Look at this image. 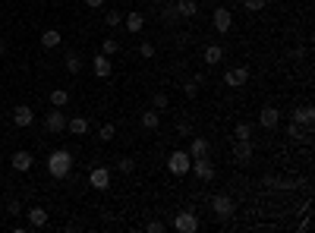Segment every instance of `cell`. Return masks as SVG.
<instances>
[{"label":"cell","instance_id":"32","mask_svg":"<svg viewBox=\"0 0 315 233\" xmlns=\"http://www.w3.org/2000/svg\"><path fill=\"white\" fill-rule=\"evenodd\" d=\"M101 50H104V57H110V54H117V50H120V41H117V38H104Z\"/></svg>","mask_w":315,"mask_h":233},{"label":"cell","instance_id":"38","mask_svg":"<svg viewBox=\"0 0 315 233\" xmlns=\"http://www.w3.org/2000/svg\"><path fill=\"white\" fill-rule=\"evenodd\" d=\"M145 230H148V233H164L167 227H164L161 221H148V224H145Z\"/></svg>","mask_w":315,"mask_h":233},{"label":"cell","instance_id":"14","mask_svg":"<svg viewBox=\"0 0 315 233\" xmlns=\"http://www.w3.org/2000/svg\"><path fill=\"white\" fill-rule=\"evenodd\" d=\"M293 123H300V126H312L315 123V107L312 104H303L293 111Z\"/></svg>","mask_w":315,"mask_h":233},{"label":"cell","instance_id":"33","mask_svg":"<svg viewBox=\"0 0 315 233\" xmlns=\"http://www.w3.org/2000/svg\"><path fill=\"white\" fill-rule=\"evenodd\" d=\"M233 136H236V139H252V126H249V123H236Z\"/></svg>","mask_w":315,"mask_h":233},{"label":"cell","instance_id":"18","mask_svg":"<svg viewBox=\"0 0 315 233\" xmlns=\"http://www.w3.org/2000/svg\"><path fill=\"white\" fill-rule=\"evenodd\" d=\"M66 130L72 136H88V120L85 117H66Z\"/></svg>","mask_w":315,"mask_h":233},{"label":"cell","instance_id":"42","mask_svg":"<svg viewBox=\"0 0 315 233\" xmlns=\"http://www.w3.org/2000/svg\"><path fill=\"white\" fill-rule=\"evenodd\" d=\"M0 57H4V44H0Z\"/></svg>","mask_w":315,"mask_h":233},{"label":"cell","instance_id":"5","mask_svg":"<svg viewBox=\"0 0 315 233\" xmlns=\"http://www.w3.org/2000/svg\"><path fill=\"white\" fill-rule=\"evenodd\" d=\"M174 230H180V233H196V230H199L196 211H180L177 218H174Z\"/></svg>","mask_w":315,"mask_h":233},{"label":"cell","instance_id":"23","mask_svg":"<svg viewBox=\"0 0 315 233\" xmlns=\"http://www.w3.org/2000/svg\"><path fill=\"white\" fill-rule=\"evenodd\" d=\"M268 189H296V180H281V176H265Z\"/></svg>","mask_w":315,"mask_h":233},{"label":"cell","instance_id":"25","mask_svg":"<svg viewBox=\"0 0 315 233\" xmlns=\"http://www.w3.org/2000/svg\"><path fill=\"white\" fill-rule=\"evenodd\" d=\"M79 69H82V57H79L76 50H69V54H66V73H69V76H76Z\"/></svg>","mask_w":315,"mask_h":233},{"label":"cell","instance_id":"31","mask_svg":"<svg viewBox=\"0 0 315 233\" xmlns=\"http://www.w3.org/2000/svg\"><path fill=\"white\" fill-rule=\"evenodd\" d=\"M265 4H268V0H243V10L246 13H262Z\"/></svg>","mask_w":315,"mask_h":233},{"label":"cell","instance_id":"21","mask_svg":"<svg viewBox=\"0 0 315 233\" xmlns=\"http://www.w3.org/2000/svg\"><path fill=\"white\" fill-rule=\"evenodd\" d=\"M142 126H145L148 133H155V130L161 126V114L155 111V107H152V111H145V114H142Z\"/></svg>","mask_w":315,"mask_h":233},{"label":"cell","instance_id":"27","mask_svg":"<svg viewBox=\"0 0 315 233\" xmlns=\"http://www.w3.org/2000/svg\"><path fill=\"white\" fill-rule=\"evenodd\" d=\"M51 104H54V107H66V104H69V92H66V88L51 92Z\"/></svg>","mask_w":315,"mask_h":233},{"label":"cell","instance_id":"17","mask_svg":"<svg viewBox=\"0 0 315 233\" xmlns=\"http://www.w3.org/2000/svg\"><path fill=\"white\" fill-rule=\"evenodd\" d=\"M177 13H180V19H192V16H199V4L196 0H177Z\"/></svg>","mask_w":315,"mask_h":233},{"label":"cell","instance_id":"39","mask_svg":"<svg viewBox=\"0 0 315 233\" xmlns=\"http://www.w3.org/2000/svg\"><path fill=\"white\" fill-rule=\"evenodd\" d=\"M177 133H180V136H192V126H189L186 120H180V123H177Z\"/></svg>","mask_w":315,"mask_h":233},{"label":"cell","instance_id":"40","mask_svg":"<svg viewBox=\"0 0 315 233\" xmlns=\"http://www.w3.org/2000/svg\"><path fill=\"white\" fill-rule=\"evenodd\" d=\"M7 211H10V214H16V218H19V214H22V205H19V202H16V199H13V202L7 205Z\"/></svg>","mask_w":315,"mask_h":233},{"label":"cell","instance_id":"28","mask_svg":"<svg viewBox=\"0 0 315 233\" xmlns=\"http://www.w3.org/2000/svg\"><path fill=\"white\" fill-rule=\"evenodd\" d=\"M287 136H290L293 142H309V136L300 130V123H293V120H290V126H287Z\"/></svg>","mask_w":315,"mask_h":233},{"label":"cell","instance_id":"37","mask_svg":"<svg viewBox=\"0 0 315 233\" xmlns=\"http://www.w3.org/2000/svg\"><path fill=\"white\" fill-rule=\"evenodd\" d=\"M183 95H186V98H196V95H199V82H196V79H189L186 85H183Z\"/></svg>","mask_w":315,"mask_h":233},{"label":"cell","instance_id":"34","mask_svg":"<svg viewBox=\"0 0 315 233\" xmlns=\"http://www.w3.org/2000/svg\"><path fill=\"white\" fill-rule=\"evenodd\" d=\"M120 19H123V16H120L117 10H107V13H104V22H107L110 29H117V25H120Z\"/></svg>","mask_w":315,"mask_h":233},{"label":"cell","instance_id":"15","mask_svg":"<svg viewBox=\"0 0 315 233\" xmlns=\"http://www.w3.org/2000/svg\"><path fill=\"white\" fill-rule=\"evenodd\" d=\"M10 164H13V170H19V173H26V170H32V164H35V158H32L29 151H16V154H13V161H10Z\"/></svg>","mask_w":315,"mask_h":233},{"label":"cell","instance_id":"36","mask_svg":"<svg viewBox=\"0 0 315 233\" xmlns=\"http://www.w3.org/2000/svg\"><path fill=\"white\" fill-rule=\"evenodd\" d=\"M139 54H142L145 60H152V57H155V44H152V41H142V44H139Z\"/></svg>","mask_w":315,"mask_h":233},{"label":"cell","instance_id":"30","mask_svg":"<svg viewBox=\"0 0 315 233\" xmlns=\"http://www.w3.org/2000/svg\"><path fill=\"white\" fill-rule=\"evenodd\" d=\"M114 136H117V126H114V123H104V126L98 130V139H101V142H110Z\"/></svg>","mask_w":315,"mask_h":233},{"label":"cell","instance_id":"20","mask_svg":"<svg viewBox=\"0 0 315 233\" xmlns=\"http://www.w3.org/2000/svg\"><path fill=\"white\" fill-rule=\"evenodd\" d=\"M202 60H205V63H221V60H224V47H221V44H208L205 47V54H202Z\"/></svg>","mask_w":315,"mask_h":233},{"label":"cell","instance_id":"41","mask_svg":"<svg viewBox=\"0 0 315 233\" xmlns=\"http://www.w3.org/2000/svg\"><path fill=\"white\" fill-rule=\"evenodd\" d=\"M85 7H91V10H101V7H104V0H85Z\"/></svg>","mask_w":315,"mask_h":233},{"label":"cell","instance_id":"9","mask_svg":"<svg viewBox=\"0 0 315 233\" xmlns=\"http://www.w3.org/2000/svg\"><path fill=\"white\" fill-rule=\"evenodd\" d=\"M258 123H262V130H277V123H281V111L277 107H262V114H258Z\"/></svg>","mask_w":315,"mask_h":233},{"label":"cell","instance_id":"26","mask_svg":"<svg viewBox=\"0 0 315 233\" xmlns=\"http://www.w3.org/2000/svg\"><path fill=\"white\" fill-rule=\"evenodd\" d=\"M152 107H155L158 114H161V111H167V107H171V95H167V92H158V95L152 98Z\"/></svg>","mask_w":315,"mask_h":233},{"label":"cell","instance_id":"16","mask_svg":"<svg viewBox=\"0 0 315 233\" xmlns=\"http://www.w3.org/2000/svg\"><path fill=\"white\" fill-rule=\"evenodd\" d=\"M126 32H133V35H139L142 29H145V16L139 13V10H133V13H126Z\"/></svg>","mask_w":315,"mask_h":233},{"label":"cell","instance_id":"11","mask_svg":"<svg viewBox=\"0 0 315 233\" xmlns=\"http://www.w3.org/2000/svg\"><path fill=\"white\" fill-rule=\"evenodd\" d=\"M13 123H16L19 130L32 126V123H35V111H32V107H26V104H19V107L13 111Z\"/></svg>","mask_w":315,"mask_h":233},{"label":"cell","instance_id":"3","mask_svg":"<svg viewBox=\"0 0 315 233\" xmlns=\"http://www.w3.org/2000/svg\"><path fill=\"white\" fill-rule=\"evenodd\" d=\"M167 167H171V173L174 176H186L189 173V167H192V158H189V151H171V161H167Z\"/></svg>","mask_w":315,"mask_h":233},{"label":"cell","instance_id":"4","mask_svg":"<svg viewBox=\"0 0 315 233\" xmlns=\"http://www.w3.org/2000/svg\"><path fill=\"white\" fill-rule=\"evenodd\" d=\"M189 173H196L202 183H211L214 176H217V170H214V164L208 158H192V167H189Z\"/></svg>","mask_w":315,"mask_h":233},{"label":"cell","instance_id":"10","mask_svg":"<svg viewBox=\"0 0 315 233\" xmlns=\"http://www.w3.org/2000/svg\"><path fill=\"white\" fill-rule=\"evenodd\" d=\"M88 183L95 186L98 192H104V189L110 186V170H107V167H95V170L88 173Z\"/></svg>","mask_w":315,"mask_h":233},{"label":"cell","instance_id":"7","mask_svg":"<svg viewBox=\"0 0 315 233\" xmlns=\"http://www.w3.org/2000/svg\"><path fill=\"white\" fill-rule=\"evenodd\" d=\"M246 82H249V66H233L224 73V85H230V88H239Z\"/></svg>","mask_w":315,"mask_h":233},{"label":"cell","instance_id":"22","mask_svg":"<svg viewBox=\"0 0 315 233\" xmlns=\"http://www.w3.org/2000/svg\"><path fill=\"white\" fill-rule=\"evenodd\" d=\"M110 73H114V66H110V60L104 57V54H101V57H95V76H98V79H107Z\"/></svg>","mask_w":315,"mask_h":233},{"label":"cell","instance_id":"29","mask_svg":"<svg viewBox=\"0 0 315 233\" xmlns=\"http://www.w3.org/2000/svg\"><path fill=\"white\" fill-rule=\"evenodd\" d=\"M161 19L167 22V25H177V22H180V13H177V7H164V10H161Z\"/></svg>","mask_w":315,"mask_h":233},{"label":"cell","instance_id":"19","mask_svg":"<svg viewBox=\"0 0 315 233\" xmlns=\"http://www.w3.org/2000/svg\"><path fill=\"white\" fill-rule=\"evenodd\" d=\"M26 218H29V224H32V227H44V224H47V211H44L41 205H35V208H29V211H26Z\"/></svg>","mask_w":315,"mask_h":233},{"label":"cell","instance_id":"2","mask_svg":"<svg viewBox=\"0 0 315 233\" xmlns=\"http://www.w3.org/2000/svg\"><path fill=\"white\" fill-rule=\"evenodd\" d=\"M211 208H214V218L217 221H230L233 211H236V205H233V199H230L227 192H217L214 199H211Z\"/></svg>","mask_w":315,"mask_h":233},{"label":"cell","instance_id":"24","mask_svg":"<svg viewBox=\"0 0 315 233\" xmlns=\"http://www.w3.org/2000/svg\"><path fill=\"white\" fill-rule=\"evenodd\" d=\"M60 41H63V35H60L57 29H47V32L41 35V47H57Z\"/></svg>","mask_w":315,"mask_h":233},{"label":"cell","instance_id":"12","mask_svg":"<svg viewBox=\"0 0 315 233\" xmlns=\"http://www.w3.org/2000/svg\"><path fill=\"white\" fill-rule=\"evenodd\" d=\"M208 151H211V142H208L205 136H192V142H189V158H208Z\"/></svg>","mask_w":315,"mask_h":233},{"label":"cell","instance_id":"8","mask_svg":"<svg viewBox=\"0 0 315 233\" xmlns=\"http://www.w3.org/2000/svg\"><path fill=\"white\" fill-rule=\"evenodd\" d=\"M44 130L47 133H66V114L63 111H51L44 117Z\"/></svg>","mask_w":315,"mask_h":233},{"label":"cell","instance_id":"13","mask_svg":"<svg viewBox=\"0 0 315 233\" xmlns=\"http://www.w3.org/2000/svg\"><path fill=\"white\" fill-rule=\"evenodd\" d=\"M233 158L239 161V164L252 161V139H236V145H233Z\"/></svg>","mask_w":315,"mask_h":233},{"label":"cell","instance_id":"6","mask_svg":"<svg viewBox=\"0 0 315 233\" xmlns=\"http://www.w3.org/2000/svg\"><path fill=\"white\" fill-rule=\"evenodd\" d=\"M211 25H214L221 35H227V32H230V25H233V13H230L227 7H217V10H214V16H211Z\"/></svg>","mask_w":315,"mask_h":233},{"label":"cell","instance_id":"35","mask_svg":"<svg viewBox=\"0 0 315 233\" xmlns=\"http://www.w3.org/2000/svg\"><path fill=\"white\" fill-rule=\"evenodd\" d=\"M117 170H120V173H133V170H136V161L120 158V161H117Z\"/></svg>","mask_w":315,"mask_h":233},{"label":"cell","instance_id":"1","mask_svg":"<svg viewBox=\"0 0 315 233\" xmlns=\"http://www.w3.org/2000/svg\"><path fill=\"white\" fill-rule=\"evenodd\" d=\"M72 170V154L66 148H57L47 154V173L54 176V180H63V176H69Z\"/></svg>","mask_w":315,"mask_h":233}]
</instances>
